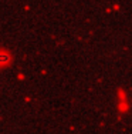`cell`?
Listing matches in <instances>:
<instances>
[{
  "instance_id": "6da1fadb",
  "label": "cell",
  "mask_w": 132,
  "mask_h": 134,
  "mask_svg": "<svg viewBox=\"0 0 132 134\" xmlns=\"http://www.w3.org/2000/svg\"><path fill=\"white\" fill-rule=\"evenodd\" d=\"M11 62V53L4 47H0V66H7Z\"/></svg>"
}]
</instances>
